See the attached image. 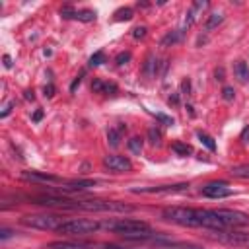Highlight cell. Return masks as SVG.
Returning <instances> with one entry per match:
<instances>
[{
	"label": "cell",
	"mask_w": 249,
	"mask_h": 249,
	"mask_svg": "<svg viewBox=\"0 0 249 249\" xmlns=\"http://www.w3.org/2000/svg\"><path fill=\"white\" fill-rule=\"evenodd\" d=\"M101 228H107L109 231H115V233L123 235L124 239H154V237H158V231H154L146 222L132 220V218L107 220L101 224Z\"/></svg>",
	"instance_id": "6da1fadb"
},
{
	"label": "cell",
	"mask_w": 249,
	"mask_h": 249,
	"mask_svg": "<svg viewBox=\"0 0 249 249\" xmlns=\"http://www.w3.org/2000/svg\"><path fill=\"white\" fill-rule=\"evenodd\" d=\"M167 222L187 226V228H200V208H185V206H171L161 212Z\"/></svg>",
	"instance_id": "7a4b0ae2"
},
{
	"label": "cell",
	"mask_w": 249,
	"mask_h": 249,
	"mask_svg": "<svg viewBox=\"0 0 249 249\" xmlns=\"http://www.w3.org/2000/svg\"><path fill=\"white\" fill-rule=\"evenodd\" d=\"M101 228L99 222L95 220H88V218H72V220H66L56 231L58 233H66V235H88V233H93Z\"/></svg>",
	"instance_id": "3957f363"
},
{
	"label": "cell",
	"mask_w": 249,
	"mask_h": 249,
	"mask_svg": "<svg viewBox=\"0 0 249 249\" xmlns=\"http://www.w3.org/2000/svg\"><path fill=\"white\" fill-rule=\"evenodd\" d=\"M76 208L89 212H130L132 206L117 200H76Z\"/></svg>",
	"instance_id": "277c9868"
},
{
	"label": "cell",
	"mask_w": 249,
	"mask_h": 249,
	"mask_svg": "<svg viewBox=\"0 0 249 249\" xmlns=\"http://www.w3.org/2000/svg\"><path fill=\"white\" fill-rule=\"evenodd\" d=\"M66 220L58 214H27L21 218V224L35 230H58Z\"/></svg>",
	"instance_id": "5b68a950"
},
{
	"label": "cell",
	"mask_w": 249,
	"mask_h": 249,
	"mask_svg": "<svg viewBox=\"0 0 249 249\" xmlns=\"http://www.w3.org/2000/svg\"><path fill=\"white\" fill-rule=\"evenodd\" d=\"M200 193L208 198H226V196H231L233 191L224 181H210L200 189Z\"/></svg>",
	"instance_id": "8992f818"
},
{
	"label": "cell",
	"mask_w": 249,
	"mask_h": 249,
	"mask_svg": "<svg viewBox=\"0 0 249 249\" xmlns=\"http://www.w3.org/2000/svg\"><path fill=\"white\" fill-rule=\"evenodd\" d=\"M103 165L109 169V171H115V173H123V171H130L132 169V161L124 156H105L103 158Z\"/></svg>",
	"instance_id": "52a82bcc"
},
{
	"label": "cell",
	"mask_w": 249,
	"mask_h": 249,
	"mask_svg": "<svg viewBox=\"0 0 249 249\" xmlns=\"http://www.w3.org/2000/svg\"><path fill=\"white\" fill-rule=\"evenodd\" d=\"M189 185L187 183H179V185H161V187H138V189H130L132 193H148V195H158V193H183L187 191Z\"/></svg>",
	"instance_id": "ba28073f"
},
{
	"label": "cell",
	"mask_w": 249,
	"mask_h": 249,
	"mask_svg": "<svg viewBox=\"0 0 249 249\" xmlns=\"http://www.w3.org/2000/svg\"><path fill=\"white\" fill-rule=\"evenodd\" d=\"M23 181H31V183H58L60 179L56 175L51 173H41V171H23L21 173Z\"/></svg>",
	"instance_id": "9c48e42d"
},
{
	"label": "cell",
	"mask_w": 249,
	"mask_h": 249,
	"mask_svg": "<svg viewBox=\"0 0 249 249\" xmlns=\"http://www.w3.org/2000/svg\"><path fill=\"white\" fill-rule=\"evenodd\" d=\"M206 6H208L206 2H195V4L191 6V10L187 12V18H185V21H183V29H189V27H191V25L196 21L198 12H202Z\"/></svg>",
	"instance_id": "30bf717a"
},
{
	"label": "cell",
	"mask_w": 249,
	"mask_h": 249,
	"mask_svg": "<svg viewBox=\"0 0 249 249\" xmlns=\"http://www.w3.org/2000/svg\"><path fill=\"white\" fill-rule=\"evenodd\" d=\"M47 249H91L89 243H76V241H53Z\"/></svg>",
	"instance_id": "8fae6325"
},
{
	"label": "cell",
	"mask_w": 249,
	"mask_h": 249,
	"mask_svg": "<svg viewBox=\"0 0 249 249\" xmlns=\"http://www.w3.org/2000/svg\"><path fill=\"white\" fill-rule=\"evenodd\" d=\"M95 183L89 181V179H84V181H70V183H64V187H60V191H86V189H91Z\"/></svg>",
	"instance_id": "7c38bea8"
},
{
	"label": "cell",
	"mask_w": 249,
	"mask_h": 249,
	"mask_svg": "<svg viewBox=\"0 0 249 249\" xmlns=\"http://www.w3.org/2000/svg\"><path fill=\"white\" fill-rule=\"evenodd\" d=\"M91 89H93V91H97V93H111V95H115V93H117V86H115V84L101 82V80H93Z\"/></svg>",
	"instance_id": "4fadbf2b"
},
{
	"label": "cell",
	"mask_w": 249,
	"mask_h": 249,
	"mask_svg": "<svg viewBox=\"0 0 249 249\" xmlns=\"http://www.w3.org/2000/svg\"><path fill=\"white\" fill-rule=\"evenodd\" d=\"M233 74H235V78H237L241 84H245V82L249 80V68H247V64H245L243 60H237V62L233 64Z\"/></svg>",
	"instance_id": "5bb4252c"
},
{
	"label": "cell",
	"mask_w": 249,
	"mask_h": 249,
	"mask_svg": "<svg viewBox=\"0 0 249 249\" xmlns=\"http://www.w3.org/2000/svg\"><path fill=\"white\" fill-rule=\"evenodd\" d=\"M142 72H144V76H148V78H154V76L158 74V60L154 58V54H148V58H146V62H144V66H142Z\"/></svg>",
	"instance_id": "9a60e30c"
},
{
	"label": "cell",
	"mask_w": 249,
	"mask_h": 249,
	"mask_svg": "<svg viewBox=\"0 0 249 249\" xmlns=\"http://www.w3.org/2000/svg\"><path fill=\"white\" fill-rule=\"evenodd\" d=\"M222 21H224V14H222V12H214V14L208 16V19H206V23H204V29L210 31V29H214L216 25H220Z\"/></svg>",
	"instance_id": "2e32d148"
},
{
	"label": "cell",
	"mask_w": 249,
	"mask_h": 249,
	"mask_svg": "<svg viewBox=\"0 0 249 249\" xmlns=\"http://www.w3.org/2000/svg\"><path fill=\"white\" fill-rule=\"evenodd\" d=\"M183 37V29H177V31H169L163 39H161V47H169V45H175L177 41H181Z\"/></svg>",
	"instance_id": "e0dca14e"
},
{
	"label": "cell",
	"mask_w": 249,
	"mask_h": 249,
	"mask_svg": "<svg viewBox=\"0 0 249 249\" xmlns=\"http://www.w3.org/2000/svg\"><path fill=\"white\" fill-rule=\"evenodd\" d=\"M134 18V10L132 8H119L117 12H115V21H128V19H132Z\"/></svg>",
	"instance_id": "ac0fdd59"
},
{
	"label": "cell",
	"mask_w": 249,
	"mask_h": 249,
	"mask_svg": "<svg viewBox=\"0 0 249 249\" xmlns=\"http://www.w3.org/2000/svg\"><path fill=\"white\" fill-rule=\"evenodd\" d=\"M107 142H109L111 148H117V146L121 144V130L109 128V130H107Z\"/></svg>",
	"instance_id": "d6986e66"
},
{
	"label": "cell",
	"mask_w": 249,
	"mask_h": 249,
	"mask_svg": "<svg viewBox=\"0 0 249 249\" xmlns=\"http://www.w3.org/2000/svg\"><path fill=\"white\" fill-rule=\"evenodd\" d=\"M171 150H173L177 156H189V154H193V148H191L189 144H185V142H175V144H171Z\"/></svg>",
	"instance_id": "ffe728a7"
},
{
	"label": "cell",
	"mask_w": 249,
	"mask_h": 249,
	"mask_svg": "<svg viewBox=\"0 0 249 249\" xmlns=\"http://www.w3.org/2000/svg\"><path fill=\"white\" fill-rule=\"evenodd\" d=\"M196 136H198V140H200V142H202V144H204L208 150H212V152L216 150V142H214V138H212L210 134H206V132L198 130V132H196Z\"/></svg>",
	"instance_id": "44dd1931"
},
{
	"label": "cell",
	"mask_w": 249,
	"mask_h": 249,
	"mask_svg": "<svg viewBox=\"0 0 249 249\" xmlns=\"http://www.w3.org/2000/svg\"><path fill=\"white\" fill-rule=\"evenodd\" d=\"M74 19H80V21H93V19H95V12H91V10H76Z\"/></svg>",
	"instance_id": "7402d4cb"
},
{
	"label": "cell",
	"mask_w": 249,
	"mask_h": 249,
	"mask_svg": "<svg viewBox=\"0 0 249 249\" xmlns=\"http://www.w3.org/2000/svg\"><path fill=\"white\" fill-rule=\"evenodd\" d=\"M142 146H144V142H142L140 136H132V138L128 140V150H130L132 154H140V152H142Z\"/></svg>",
	"instance_id": "603a6c76"
},
{
	"label": "cell",
	"mask_w": 249,
	"mask_h": 249,
	"mask_svg": "<svg viewBox=\"0 0 249 249\" xmlns=\"http://www.w3.org/2000/svg\"><path fill=\"white\" fill-rule=\"evenodd\" d=\"M231 175L233 177H241V179H249V163L231 167Z\"/></svg>",
	"instance_id": "cb8c5ba5"
},
{
	"label": "cell",
	"mask_w": 249,
	"mask_h": 249,
	"mask_svg": "<svg viewBox=\"0 0 249 249\" xmlns=\"http://www.w3.org/2000/svg\"><path fill=\"white\" fill-rule=\"evenodd\" d=\"M103 62H105V54H103L101 51H97L95 54L89 56V62H88V64H89V66H99V64H103Z\"/></svg>",
	"instance_id": "d4e9b609"
},
{
	"label": "cell",
	"mask_w": 249,
	"mask_h": 249,
	"mask_svg": "<svg viewBox=\"0 0 249 249\" xmlns=\"http://www.w3.org/2000/svg\"><path fill=\"white\" fill-rule=\"evenodd\" d=\"M148 138H150V144H154V146H156V144H160L161 132H160L158 128H154V126H152V128H148Z\"/></svg>",
	"instance_id": "484cf974"
},
{
	"label": "cell",
	"mask_w": 249,
	"mask_h": 249,
	"mask_svg": "<svg viewBox=\"0 0 249 249\" xmlns=\"http://www.w3.org/2000/svg\"><path fill=\"white\" fill-rule=\"evenodd\" d=\"M222 97H224L226 101H231V99L235 97V91H233V88H230V86H226V88L222 89Z\"/></svg>",
	"instance_id": "4316f807"
},
{
	"label": "cell",
	"mask_w": 249,
	"mask_h": 249,
	"mask_svg": "<svg viewBox=\"0 0 249 249\" xmlns=\"http://www.w3.org/2000/svg\"><path fill=\"white\" fill-rule=\"evenodd\" d=\"M132 37H134V39H142V37H146V27H144V25L134 27V29H132Z\"/></svg>",
	"instance_id": "83f0119b"
},
{
	"label": "cell",
	"mask_w": 249,
	"mask_h": 249,
	"mask_svg": "<svg viewBox=\"0 0 249 249\" xmlns=\"http://www.w3.org/2000/svg\"><path fill=\"white\" fill-rule=\"evenodd\" d=\"M115 60H117V64H119V66H123V64H126V62L130 60V53H119Z\"/></svg>",
	"instance_id": "f1b7e54d"
},
{
	"label": "cell",
	"mask_w": 249,
	"mask_h": 249,
	"mask_svg": "<svg viewBox=\"0 0 249 249\" xmlns=\"http://www.w3.org/2000/svg\"><path fill=\"white\" fill-rule=\"evenodd\" d=\"M156 119L160 121V123H163V124H167V126H171L175 121L171 119V117H167V115H163V113H156Z\"/></svg>",
	"instance_id": "f546056e"
},
{
	"label": "cell",
	"mask_w": 249,
	"mask_h": 249,
	"mask_svg": "<svg viewBox=\"0 0 249 249\" xmlns=\"http://www.w3.org/2000/svg\"><path fill=\"white\" fill-rule=\"evenodd\" d=\"M14 105H16V103H14V101H10V103H6V105H4V109H2V111H0V117H2V119H4V117H8V115H10V111H12V107H14Z\"/></svg>",
	"instance_id": "4dcf8cb0"
},
{
	"label": "cell",
	"mask_w": 249,
	"mask_h": 249,
	"mask_svg": "<svg viewBox=\"0 0 249 249\" xmlns=\"http://www.w3.org/2000/svg\"><path fill=\"white\" fill-rule=\"evenodd\" d=\"M43 93H45V97H53V95H54V86H53V84H47V86L43 88Z\"/></svg>",
	"instance_id": "1f68e13d"
},
{
	"label": "cell",
	"mask_w": 249,
	"mask_h": 249,
	"mask_svg": "<svg viewBox=\"0 0 249 249\" xmlns=\"http://www.w3.org/2000/svg\"><path fill=\"white\" fill-rule=\"evenodd\" d=\"M82 76H84V72H82V74H80V76H78V78L72 82V86H70V91H76V88H78V86H80V82H82Z\"/></svg>",
	"instance_id": "d6a6232c"
},
{
	"label": "cell",
	"mask_w": 249,
	"mask_h": 249,
	"mask_svg": "<svg viewBox=\"0 0 249 249\" xmlns=\"http://www.w3.org/2000/svg\"><path fill=\"white\" fill-rule=\"evenodd\" d=\"M31 119H33V123H39V121L43 119V111H41V109H37V111L33 113V117H31Z\"/></svg>",
	"instance_id": "836d02e7"
},
{
	"label": "cell",
	"mask_w": 249,
	"mask_h": 249,
	"mask_svg": "<svg viewBox=\"0 0 249 249\" xmlns=\"http://www.w3.org/2000/svg\"><path fill=\"white\" fill-rule=\"evenodd\" d=\"M10 235H12V231H10V230H6V228H2V230H0V239H2V241H4V239H8Z\"/></svg>",
	"instance_id": "e575fe53"
},
{
	"label": "cell",
	"mask_w": 249,
	"mask_h": 249,
	"mask_svg": "<svg viewBox=\"0 0 249 249\" xmlns=\"http://www.w3.org/2000/svg\"><path fill=\"white\" fill-rule=\"evenodd\" d=\"M103 249H134V247H124V245H113V243H109V245H103Z\"/></svg>",
	"instance_id": "d590c367"
},
{
	"label": "cell",
	"mask_w": 249,
	"mask_h": 249,
	"mask_svg": "<svg viewBox=\"0 0 249 249\" xmlns=\"http://www.w3.org/2000/svg\"><path fill=\"white\" fill-rule=\"evenodd\" d=\"M181 89H183L185 93L191 91V84H189V80H183V82H181Z\"/></svg>",
	"instance_id": "8d00e7d4"
},
{
	"label": "cell",
	"mask_w": 249,
	"mask_h": 249,
	"mask_svg": "<svg viewBox=\"0 0 249 249\" xmlns=\"http://www.w3.org/2000/svg\"><path fill=\"white\" fill-rule=\"evenodd\" d=\"M167 103H169V105H177V103H179V95H177V93H173V95L167 99Z\"/></svg>",
	"instance_id": "74e56055"
},
{
	"label": "cell",
	"mask_w": 249,
	"mask_h": 249,
	"mask_svg": "<svg viewBox=\"0 0 249 249\" xmlns=\"http://www.w3.org/2000/svg\"><path fill=\"white\" fill-rule=\"evenodd\" d=\"M4 66H6V68H12V58H10L8 54H4Z\"/></svg>",
	"instance_id": "f35d334b"
},
{
	"label": "cell",
	"mask_w": 249,
	"mask_h": 249,
	"mask_svg": "<svg viewBox=\"0 0 249 249\" xmlns=\"http://www.w3.org/2000/svg\"><path fill=\"white\" fill-rule=\"evenodd\" d=\"M216 80H224V68H218L216 70Z\"/></svg>",
	"instance_id": "ab89813d"
},
{
	"label": "cell",
	"mask_w": 249,
	"mask_h": 249,
	"mask_svg": "<svg viewBox=\"0 0 249 249\" xmlns=\"http://www.w3.org/2000/svg\"><path fill=\"white\" fill-rule=\"evenodd\" d=\"M25 99H35V95H33V89H25Z\"/></svg>",
	"instance_id": "60d3db41"
},
{
	"label": "cell",
	"mask_w": 249,
	"mask_h": 249,
	"mask_svg": "<svg viewBox=\"0 0 249 249\" xmlns=\"http://www.w3.org/2000/svg\"><path fill=\"white\" fill-rule=\"evenodd\" d=\"M247 134H249V126H245V128H243V132H241V138L245 140V138H247Z\"/></svg>",
	"instance_id": "b9f144b4"
}]
</instances>
